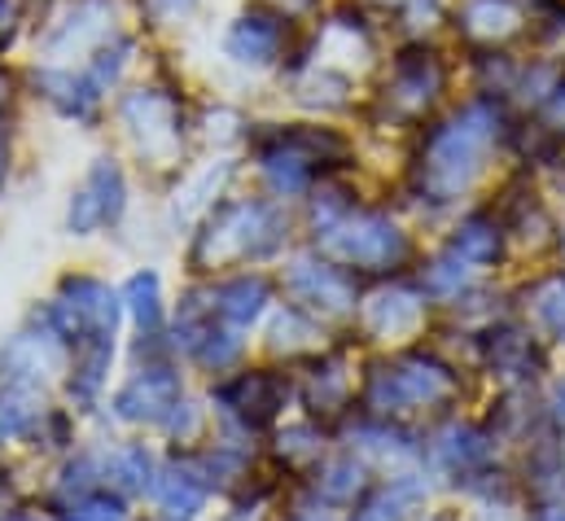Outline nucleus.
Segmentation results:
<instances>
[{"label":"nucleus","instance_id":"nucleus-1","mask_svg":"<svg viewBox=\"0 0 565 521\" xmlns=\"http://www.w3.org/2000/svg\"><path fill=\"white\" fill-rule=\"evenodd\" d=\"M491 128H495V119H491L487 110H465L456 124H447V128L429 140L425 176H429V184H434L443 198L456 193V189H465V184L473 180L478 158H482V149H487V140H491Z\"/></svg>","mask_w":565,"mask_h":521},{"label":"nucleus","instance_id":"nucleus-2","mask_svg":"<svg viewBox=\"0 0 565 521\" xmlns=\"http://www.w3.org/2000/svg\"><path fill=\"white\" fill-rule=\"evenodd\" d=\"M320 246H324L329 255H338V259L369 263V267L395 263L399 255H404V237H399V228L386 224V220H377V215H360V220L347 215V220L324 224Z\"/></svg>","mask_w":565,"mask_h":521},{"label":"nucleus","instance_id":"nucleus-3","mask_svg":"<svg viewBox=\"0 0 565 521\" xmlns=\"http://www.w3.org/2000/svg\"><path fill=\"white\" fill-rule=\"evenodd\" d=\"M451 394V373L434 360H408L391 373H377L373 382V403L382 412H395V407H422V403H438Z\"/></svg>","mask_w":565,"mask_h":521},{"label":"nucleus","instance_id":"nucleus-4","mask_svg":"<svg viewBox=\"0 0 565 521\" xmlns=\"http://www.w3.org/2000/svg\"><path fill=\"white\" fill-rule=\"evenodd\" d=\"M119 215H124V171L110 158H102L88 184L71 202V233H93L97 224L119 220Z\"/></svg>","mask_w":565,"mask_h":521},{"label":"nucleus","instance_id":"nucleus-5","mask_svg":"<svg viewBox=\"0 0 565 521\" xmlns=\"http://www.w3.org/2000/svg\"><path fill=\"white\" fill-rule=\"evenodd\" d=\"M175 403H180V382H175V373H167V369L141 373L137 382H128V386L119 391V398H115V407H119L124 421H158V416H167Z\"/></svg>","mask_w":565,"mask_h":521},{"label":"nucleus","instance_id":"nucleus-6","mask_svg":"<svg viewBox=\"0 0 565 521\" xmlns=\"http://www.w3.org/2000/svg\"><path fill=\"white\" fill-rule=\"evenodd\" d=\"M220 398L228 403V412H242L250 425H264L277 416V403H281V382L268 378V373H255V378H242L237 386H224Z\"/></svg>","mask_w":565,"mask_h":521},{"label":"nucleus","instance_id":"nucleus-7","mask_svg":"<svg viewBox=\"0 0 565 521\" xmlns=\"http://www.w3.org/2000/svg\"><path fill=\"white\" fill-rule=\"evenodd\" d=\"M124 119L137 128L145 149H158V140H153V136L175 140V131H171V106H167L158 93H137V97L124 106Z\"/></svg>","mask_w":565,"mask_h":521},{"label":"nucleus","instance_id":"nucleus-8","mask_svg":"<svg viewBox=\"0 0 565 521\" xmlns=\"http://www.w3.org/2000/svg\"><path fill=\"white\" fill-rule=\"evenodd\" d=\"M228 53H233L237 62L264 66V62L277 53V26H268L264 18H242V22L228 31Z\"/></svg>","mask_w":565,"mask_h":521},{"label":"nucleus","instance_id":"nucleus-9","mask_svg":"<svg viewBox=\"0 0 565 521\" xmlns=\"http://www.w3.org/2000/svg\"><path fill=\"white\" fill-rule=\"evenodd\" d=\"M264 302H268V285L259 276H242L220 289V316L233 325H250L264 311Z\"/></svg>","mask_w":565,"mask_h":521},{"label":"nucleus","instance_id":"nucleus-10","mask_svg":"<svg viewBox=\"0 0 565 521\" xmlns=\"http://www.w3.org/2000/svg\"><path fill=\"white\" fill-rule=\"evenodd\" d=\"M422 316V302L413 294H377L369 302V325L377 333H399V329H413Z\"/></svg>","mask_w":565,"mask_h":521},{"label":"nucleus","instance_id":"nucleus-11","mask_svg":"<svg viewBox=\"0 0 565 521\" xmlns=\"http://www.w3.org/2000/svg\"><path fill=\"white\" fill-rule=\"evenodd\" d=\"M395 93L399 97H408L413 106H425L434 93H438V66L429 62V53L425 57H408V62H399V79H395Z\"/></svg>","mask_w":565,"mask_h":521},{"label":"nucleus","instance_id":"nucleus-12","mask_svg":"<svg viewBox=\"0 0 565 521\" xmlns=\"http://www.w3.org/2000/svg\"><path fill=\"white\" fill-rule=\"evenodd\" d=\"M451 251H456V259H465V263H487V259H495V251H500V233H495L491 224L473 220V224H465V228L456 233Z\"/></svg>","mask_w":565,"mask_h":521},{"label":"nucleus","instance_id":"nucleus-13","mask_svg":"<svg viewBox=\"0 0 565 521\" xmlns=\"http://www.w3.org/2000/svg\"><path fill=\"white\" fill-rule=\"evenodd\" d=\"M202 509V487L193 482V478H167V487H162V513L167 521H189L193 513Z\"/></svg>","mask_w":565,"mask_h":521},{"label":"nucleus","instance_id":"nucleus-14","mask_svg":"<svg viewBox=\"0 0 565 521\" xmlns=\"http://www.w3.org/2000/svg\"><path fill=\"white\" fill-rule=\"evenodd\" d=\"M35 421V398L26 391H4L0 394V438H18L26 434Z\"/></svg>","mask_w":565,"mask_h":521},{"label":"nucleus","instance_id":"nucleus-15","mask_svg":"<svg viewBox=\"0 0 565 521\" xmlns=\"http://www.w3.org/2000/svg\"><path fill=\"white\" fill-rule=\"evenodd\" d=\"M535 316L544 320L548 333L565 338V276H553L535 289Z\"/></svg>","mask_w":565,"mask_h":521},{"label":"nucleus","instance_id":"nucleus-16","mask_svg":"<svg viewBox=\"0 0 565 521\" xmlns=\"http://www.w3.org/2000/svg\"><path fill=\"white\" fill-rule=\"evenodd\" d=\"M128 302H132V316L141 320L145 329L158 325L162 307H158V276H153V272H137V276L128 280Z\"/></svg>","mask_w":565,"mask_h":521},{"label":"nucleus","instance_id":"nucleus-17","mask_svg":"<svg viewBox=\"0 0 565 521\" xmlns=\"http://www.w3.org/2000/svg\"><path fill=\"white\" fill-rule=\"evenodd\" d=\"M495 364H500L509 378H522L526 364H531V342L518 338V333H504V338L495 342Z\"/></svg>","mask_w":565,"mask_h":521},{"label":"nucleus","instance_id":"nucleus-18","mask_svg":"<svg viewBox=\"0 0 565 521\" xmlns=\"http://www.w3.org/2000/svg\"><path fill=\"white\" fill-rule=\"evenodd\" d=\"M443 456H447L451 465H473V460L487 456V443H482L473 429H451L447 443H443Z\"/></svg>","mask_w":565,"mask_h":521},{"label":"nucleus","instance_id":"nucleus-19","mask_svg":"<svg viewBox=\"0 0 565 521\" xmlns=\"http://www.w3.org/2000/svg\"><path fill=\"white\" fill-rule=\"evenodd\" d=\"M509 22H513V9H509L504 0H478V4L469 9V26L482 31V35H495V31H504Z\"/></svg>","mask_w":565,"mask_h":521},{"label":"nucleus","instance_id":"nucleus-20","mask_svg":"<svg viewBox=\"0 0 565 521\" xmlns=\"http://www.w3.org/2000/svg\"><path fill=\"white\" fill-rule=\"evenodd\" d=\"M324 474H329V478H324L320 487H324L333 500H347V496H355V491H360V469H355L351 460H338V465H329Z\"/></svg>","mask_w":565,"mask_h":521},{"label":"nucleus","instance_id":"nucleus-21","mask_svg":"<svg viewBox=\"0 0 565 521\" xmlns=\"http://www.w3.org/2000/svg\"><path fill=\"white\" fill-rule=\"evenodd\" d=\"M215 338H220V333H206V338H202V347H198V355H202V364L224 369L228 360H237V351H242V347H237V338H228V333H224V342H215Z\"/></svg>","mask_w":565,"mask_h":521},{"label":"nucleus","instance_id":"nucleus-22","mask_svg":"<svg viewBox=\"0 0 565 521\" xmlns=\"http://www.w3.org/2000/svg\"><path fill=\"white\" fill-rule=\"evenodd\" d=\"M119 478H124L128 491H141L145 487V478H149V456H145L141 447H128V451L119 456Z\"/></svg>","mask_w":565,"mask_h":521},{"label":"nucleus","instance_id":"nucleus-23","mask_svg":"<svg viewBox=\"0 0 565 521\" xmlns=\"http://www.w3.org/2000/svg\"><path fill=\"white\" fill-rule=\"evenodd\" d=\"M71 521H124V509H119V500L97 496V500H84V504L75 509V518H71Z\"/></svg>","mask_w":565,"mask_h":521},{"label":"nucleus","instance_id":"nucleus-24","mask_svg":"<svg viewBox=\"0 0 565 521\" xmlns=\"http://www.w3.org/2000/svg\"><path fill=\"white\" fill-rule=\"evenodd\" d=\"M355 521H399V496H382V500H373Z\"/></svg>","mask_w":565,"mask_h":521},{"label":"nucleus","instance_id":"nucleus-25","mask_svg":"<svg viewBox=\"0 0 565 521\" xmlns=\"http://www.w3.org/2000/svg\"><path fill=\"white\" fill-rule=\"evenodd\" d=\"M438 289H451V285H460L465 280V267L456 272V263H434V276H429Z\"/></svg>","mask_w":565,"mask_h":521},{"label":"nucleus","instance_id":"nucleus-26","mask_svg":"<svg viewBox=\"0 0 565 521\" xmlns=\"http://www.w3.org/2000/svg\"><path fill=\"white\" fill-rule=\"evenodd\" d=\"M553 115L565 124V88H557V97H553Z\"/></svg>","mask_w":565,"mask_h":521},{"label":"nucleus","instance_id":"nucleus-27","mask_svg":"<svg viewBox=\"0 0 565 521\" xmlns=\"http://www.w3.org/2000/svg\"><path fill=\"white\" fill-rule=\"evenodd\" d=\"M153 4H158V9H167V13H180L189 0H153Z\"/></svg>","mask_w":565,"mask_h":521},{"label":"nucleus","instance_id":"nucleus-28","mask_svg":"<svg viewBox=\"0 0 565 521\" xmlns=\"http://www.w3.org/2000/svg\"><path fill=\"white\" fill-rule=\"evenodd\" d=\"M553 403H557V421H565V382L557 386V398H553Z\"/></svg>","mask_w":565,"mask_h":521},{"label":"nucleus","instance_id":"nucleus-29","mask_svg":"<svg viewBox=\"0 0 565 521\" xmlns=\"http://www.w3.org/2000/svg\"><path fill=\"white\" fill-rule=\"evenodd\" d=\"M548 521H565V513H548Z\"/></svg>","mask_w":565,"mask_h":521},{"label":"nucleus","instance_id":"nucleus-30","mask_svg":"<svg viewBox=\"0 0 565 521\" xmlns=\"http://www.w3.org/2000/svg\"><path fill=\"white\" fill-rule=\"evenodd\" d=\"M0 158H4V136H0Z\"/></svg>","mask_w":565,"mask_h":521}]
</instances>
